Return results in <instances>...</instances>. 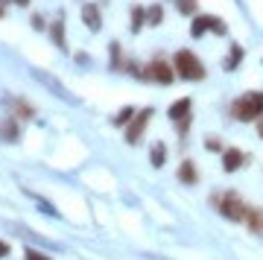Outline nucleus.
<instances>
[{
    "label": "nucleus",
    "instance_id": "f257e3e1",
    "mask_svg": "<svg viewBox=\"0 0 263 260\" xmlns=\"http://www.w3.org/2000/svg\"><path fill=\"white\" fill-rule=\"evenodd\" d=\"M231 117L243 123H257V117H263V91H246L243 97H237L231 102Z\"/></svg>",
    "mask_w": 263,
    "mask_h": 260
},
{
    "label": "nucleus",
    "instance_id": "f03ea898",
    "mask_svg": "<svg viewBox=\"0 0 263 260\" xmlns=\"http://www.w3.org/2000/svg\"><path fill=\"white\" fill-rule=\"evenodd\" d=\"M211 205H214L226 219H231V222H246L249 205H246L243 196H237V193H214L211 196Z\"/></svg>",
    "mask_w": 263,
    "mask_h": 260
},
{
    "label": "nucleus",
    "instance_id": "7ed1b4c3",
    "mask_svg": "<svg viewBox=\"0 0 263 260\" xmlns=\"http://www.w3.org/2000/svg\"><path fill=\"white\" fill-rule=\"evenodd\" d=\"M173 67H176V76L187 79V82H202V79L208 76L202 59H199L193 50H179L176 59H173Z\"/></svg>",
    "mask_w": 263,
    "mask_h": 260
},
{
    "label": "nucleus",
    "instance_id": "20e7f679",
    "mask_svg": "<svg viewBox=\"0 0 263 260\" xmlns=\"http://www.w3.org/2000/svg\"><path fill=\"white\" fill-rule=\"evenodd\" d=\"M143 79H149L155 85H173L176 82V67L170 65L167 59H152L149 65L143 67Z\"/></svg>",
    "mask_w": 263,
    "mask_h": 260
},
{
    "label": "nucleus",
    "instance_id": "39448f33",
    "mask_svg": "<svg viewBox=\"0 0 263 260\" xmlns=\"http://www.w3.org/2000/svg\"><path fill=\"white\" fill-rule=\"evenodd\" d=\"M152 114H155L152 108H141V112L132 117V123L126 126V143H132V146H135V143H141L143 129H146V123L152 120Z\"/></svg>",
    "mask_w": 263,
    "mask_h": 260
},
{
    "label": "nucleus",
    "instance_id": "423d86ee",
    "mask_svg": "<svg viewBox=\"0 0 263 260\" xmlns=\"http://www.w3.org/2000/svg\"><path fill=\"white\" fill-rule=\"evenodd\" d=\"M252 164V155L243 152V149H226L222 152V170L226 173H237V170H243Z\"/></svg>",
    "mask_w": 263,
    "mask_h": 260
},
{
    "label": "nucleus",
    "instance_id": "0eeeda50",
    "mask_svg": "<svg viewBox=\"0 0 263 260\" xmlns=\"http://www.w3.org/2000/svg\"><path fill=\"white\" fill-rule=\"evenodd\" d=\"M82 21H85V27L91 29V32H100V29H103L100 6H97V3H85V6H82Z\"/></svg>",
    "mask_w": 263,
    "mask_h": 260
},
{
    "label": "nucleus",
    "instance_id": "6e6552de",
    "mask_svg": "<svg viewBox=\"0 0 263 260\" xmlns=\"http://www.w3.org/2000/svg\"><path fill=\"white\" fill-rule=\"evenodd\" d=\"M176 178H179L181 184H196L199 181V167H196V161H190V158H184L179 164V173H176Z\"/></svg>",
    "mask_w": 263,
    "mask_h": 260
},
{
    "label": "nucleus",
    "instance_id": "1a4fd4ad",
    "mask_svg": "<svg viewBox=\"0 0 263 260\" xmlns=\"http://www.w3.org/2000/svg\"><path fill=\"white\" fill-rule=\"evenodd\" d=\"M190 105H193V102H190L187 97H181V100H176V102H173V105L167 108V117H170L173 123L190 120Z\"/></svg>",
    "mask_w": 263,
    "mask_h": 260
},
{
    "label": "nucleus",
    "instance_id": "9d476101",
    "mask_svg": "<svg viewBox=\"0 0 263 260\" xmlns=\"http://www.w3.org/2000/svg\"><path fill=\"white\" fill-rule=\"evenodd\" d=\"M50 41L59 47V50H65L67 47V38H65V18H56L50 24Z\"/></svg>",
    "mask_w": 263,
    "mask_h": 260
},
{
    "label": "nucleus",
    "instance_id": "9b49d317",
    "mask_svg": "<svg viewBox=\"0 0 263 260\" xmlns=\"http://www.w3.org/2000/svg\"><path fill=\"white\" fill-rule=\"evenodd\" d=\"M211 24H214V15H196V18L190 21V35L202 38L208 29H211Z\"/></svg>",
    "mask_w": 263,
    "mask_h": 260
},
{
    "label": "nucleus",
    "instance_id": "f8f14e48",
    "mask_svg": "<svg viewBox=\"0 0 263 260\" xmlns=\"http://www.w3.org/2000/svg\"><path fill=\"white\" fill-rule=\"evenodd\" d=\"M246 228L252 234H263V211L260 208H249V214H246Z\"/></svg>",
    "mask_w": 263,
    "mask_h": 260
},
{
    "label": "nucleus",
    "instance_id": "ddd939ff",
    "mask_svg": "<svg viewBox=\"0 0 263 260\" xmlns=\"http://www.w3.org/2000/svg\"><path fill=\"white\" fill-rule=\"evenodd\" d=\"M0 138L9 140V143H15V140L21 138V126L12 120V117H9V120H3V123H0Z\"/></svg>",
    "mask_w": 263,
    "mask_h": 260
},
{
    "label": "nucleus",
    "instance_id": "4468645a",
    "mask_svg": "<svg viewBox=\"0 0 263 260\" xmlns=\"http://www.w3.org/2000/svg\"><path fill=\"white\" fill-rule=\"evenodd\" d=\"M35 76H38V79H41V82H44V85H47L50 91L62 94V97H65V100H73V97H70V94H67L65 88H62V82H59V79H53V76H50V73H44V70H35Z\"/></svg>",
    "mask_w": 263,
    "mask_h": 260
},
{
    "label": "nucleus",
    "instance_id": "2eb2a0df",
    "mask_svg": "<svg viewBox=\"0 0 263 260\" xmlns=\"http://www.w3.org/2000/svg\"><path fill=\"white\" fill-rule=\"evenodd\" d=\"M243 47L240 44H231V53H228V59H226V70H237L240 67V62H243Z\"/></svg>",
    "mask_w": 263,
    "mask_h": 260
},
{
    "label": "nucleus",
    "instance_id": "dca6fc26",
    "mask_svg": "<svg viewBox=\"0 0 263 260\" xmlns=\"http://www.w3.org/2000/svg\"><path fill=\"white\" fill-rule=\"evenodd\" d=\"M161 21H164V6L161 3H152L149 9H146V24L149 27H158Z\"/></svg>",
    "mask_w": 263,
    "mask_h": 260
},
{
    "label": "nucleus",
    "instance_id": "f3484780",
    "mask_svg": "<svg viewBox=\"0 0 263 260\" xmlns=\"http://www.w3.org/2000/svg\"><path fill=\"white\" fill-rule=\"evenodd\" d=\"M143 24H146V9L143 6H135L132 9V32H141Z\"/></svg>",
    "mask_w": 263,
    "mask_h": 260
},
{
    "label": "nucleus",
    "instance_id": "a211bd4d",
    "mask_svg": "<svg viewBox=\"0 0 263 260\" xmlns=\"http://www.w3.org/2000/svg\"><path fill=\"white\" fill-rule=\"evenodd\" d=\"M12 105H15L18 117H24V120H32V117H35V108H32L27 100H12Z\"/></svg>",
    "mask_w": 263,
    "mask_h": 260
},
{
    "label": "nucleus",
    "instance_id": "6ab92c4d",
    "mask_svg": "<svg viewBox=\"0 0 263 260\" xmlns=\"http://www.w3.org/2000/svg\"><path fill=\"white\" fill-rule=\"evenodd\" d=\"M164 161H167V146L158 140V143L152 146V167H164Z\"/></svg>",
    "mask_w": 263,
    "mask_h": 260
},
{
    "label": "nucleus",
    "instance_id": "aec40b11",
    "mask_svg": "<svg viewBox=\"0 0 263 260\" xmlns=\"http://www.w3.org/2000/svg\"><path fill=\"white\" fill-rule=\"evenodd\" d=\"M179 3V12L187 15V18H196V9H199V0H176Z\"/></svg>",
    "mask_w": 263,
    "mask_h": 260
},
{
    "label": "nucleus",
    "instance_id": "412c9836",
    "mask_svg": "<svg viewBox=\"0 0 263 260\" xmlns=\"http://www.w3.org/2000/svg\"><path fill=\"white\" fill-rule=\"evenodd\" d=\"M111 67L114 70H126V59L120 56V44L117 41L111 44Z\"/></svg>",
    "mask_w": 263,
    "mask_h": 260
},
{
    "label": "nucleus",
    "instance_id": "4be33fe9",
    "mask_svg": "<svg viewBox=\"0 0 263 260\" xmlns=\"http://www.w3.org/2000/svg\"><path fill=\"white\" fill-rule=\"evenodd\" d=\"M135 114H138V112H135L132 105H126V108H123V112L117 114V117H114V126H129V123H132V117H135Z\"/></svg>",
    "mask_w": 263,
    "mask_h": 260
},
{
    "label": "nucleus",
    "instance_id": "5701e85b",
    "mask_svg": "<svg viewBox=\"0 0 263 260\" xmlns=\"http://www.w3.org/2000/svg\"><path fill=\"white\" fill-rule=\"evenodd\" d=\"M24 260H50V257H47V254H41L38 249H27V251H24Z\"/></svg>",
    "mask_w": 263,
    "mask_h": 260
},
{
    "label": "nucleus",
    "instance_id": "b1692460",
    "mask_svg": "<svg viewBox=\"0 0 263 260\" xmlns=\"http://www.w3.org/2000/svg\"><path fill=\"white\" fill-rule=\"evenodd\" d=\"M211 29H214L216 35H226V32H228V27H226V21H219V18H214V24H211Z\"/></svg>",
    "mask_w": 263,
    "mask_h": 260
},
{
    "label": "nucleus",
    "instance_id": "393cba45",
    "mask_svg": "<svg viewBox=\"0 0 263 260\" xmlns=\"http://www.w3.org/2000/svg\"><path fill=\"white\" fill-rule=\"evenodd\" d=\"M205 146L211 149V152H222V140H216V138H208V140H205Z\"/></svg>",
    "mask_w": 263,
    "mask_h": 260
},
{
    "label": "nucleus",
    "instance_id": "a878e982",
    "mask_svg": "<svg viewBox=\"0 0 263 260\" xmlns=\"http://www.w3.org/2000/svg\"><path fill=\"white\" fill-rule=\"evenodd\" d=\"M9 243H3V240H0V257H9Z\"/></svg>",
    "mask_w": 263,
    "mask_h": 260
},
{
    "label": "nucleus",
    "instance_id": "bb28decb",
    "mask_svg": "<svg viewBox=\"0 0 263 260\" xmlns=\"http://www.w3.org/2000/svg\"><path fill=\"white\" fill-rule=\"evenodd\" d=\"M32 24H35L38 29H44V21H41V15H32Z\"/></svg>",
    "mask_w": 263,
    "mask_h": 260
},
{
    "label": "nucleus",
    "instance_id": "cd10ccee",
    "mask_svg": "<svg viewBox=\"0 0 263 260\" xmlns=\"http://www.w3.org/2000/svg\"><path fill=\"white\" fill-rule=\"evenodd\" d=\"M257 135L263 138V117H257Z\"/></svg>",
    "mask_w": 263,
    "mask_h": 260
},
{
    "label": "nucleus",
    "instance_id": "c85d7f7f",
    "mask_svg": "<svg viewBox=\"0 0 263 260\" xmlns=\"http://www.w3.org/2000/svg\"><path fill=\"white\" fill-rule=\"evenodd\" d=\"M15 3H18V6H29V0H15Z\"/></svg>",
    "mask_w": 263,
    "mask_h": 260
},
{
    "label": "nucleus",
    "instance_id": "c756f323",
    "mask_svg": "<svg viewBox=\"0 0 263 260\" xmlns=\"http://www.w3.org/2000/svg\"><path fill=\"white\" fill-rule=\"evenodd\" d=\"M3 12H6V3H0V18H3Z\"/></svg>",
    "mask_w": 263,
    "mask_h": 260
},
{
    "label": "nucleus",
    "instance_id": "7c9ffc66",
    "mask_svg": "<svg viewBox=\"0 0 263 260\" xmlns=\"http://www.w3.org/2000/svg\"><path fill=\"white\" fill-rule=\"evenodd\" d=\"M0 3H6V0H0Z\"/></svg>",
    "mask_w": 263,
    "mask_h": 260
}]
</instances>
